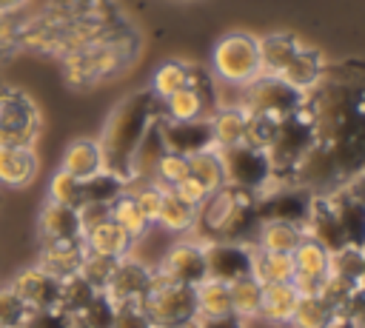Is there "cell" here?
<instances>
[{
	"instance_id": "cell-1",
	"label": "cell",
	"mask_w": 365,
	"mask_h": 328,
	"mask_svg": "<svg viewBox=\"0 0 365 328\" xmlns=\"http://www.w3.org/2000/svg\"><path fill=\"white\" fill-rule=\"evenodd\" d=\"M314 143L297 165L291 185L331 194L365 168V63L325 66L302 94Z\"/></svg>"
},
{
	"instance_id": "cell-2",
	"label": "cell",
	"mask_w": 365,
	"mask_h": 328,
	"mask_svg": "<svg viewBox=\"0 0 365 328\" xmlns=\"http://www.w3.org/2000/svg\"><path fill=\"white\" fill-rule=\"evenodd\" d=\"M117 0H46L37 11H9L11 51L63 60L114 31L128 29Z\"/></svg>"
},
{
	"instance_id": "cell-3",
	"label": "cell",
	"mask_w": 365,
	"mask_h": 328,
	"mask_svg": "<svg viewBox=\"0 0 365 328\" xmlns=\"http://www.w3.org/2000/svg\"><path fill=\"white\" fill-rule=\"evenodd\" d=\"M160 117V100L151 88L134 91L128 97H123L114 111L108 114L103 134L97 140L100 154H103V171L120 177L125 185L131 180V157L143 140V134L148 131V125Z\"/></svg>"
},
{
	"instance_id": "cell-4",
	"label": "cell",
	"mask_w": 365,
	"mask_h": 328,
	"mask_svg": "<svg viewBox=\"0 0 365 328\" xmlns=\"http://www.w3.org/2000/svg\"><path fill=\"white\" fill-rule=\"evenodd\" d=\"M194 228H197L202 242L254 245V237H257V228H259L257 194L245 191V188H237V185H220L197 208Z\"/></svg>"
},
{
	"instance_id": "cell-5",
	"label": "cell",
	"mask_w": 365,
	"mask_h": 328,
	"mask_svg": "<svg viewBox=\"0 0 365 328\" xmlns=\"http://www.w3.org/2000/svg\"><path fill=\"white\" fill-rule=\"evenodd\" d=\"M137 51H140V34L134 26H128L123 31H114V34L63 57L60 60L63 80L71 88H94V86L123 74L134 63Z\"/></svg>"
},
{
	"instance_id": "cell-6",
	"label": "cell",
	"mask_w": 365,
	"mask_h": 328,
	"mask_svg": "<svg viewBox=\"0 0 365 328\" xmlns=\"http://www.w3.org/2000/svg\"><path fill=\"white\" fill-rule=\"evenodd\" d=\"M140 308L145 311L148 322L154 328H171V325H188L197 319V288L171 282L151 271V282L145 297L140 299Z\"/></svg>"
},
{
	"instance_id": "cell-7",
	"label": "cell",
	"mask_w": 365,
	"mask_h": 328,
	"mask_svg": "<svg viewBox=\"0 0 365 328\" xmlns=\"http://www.w3.org/2000/svg\"><path fill=\"white\" fill-rule=\"evenodd\" d=\"M211 68L222 83H234V86L251 83L257 74H262V68H259V40L245 34V31L225 34L211 51Z\"/></svg>"
},
{
	"instance_id": "cell-8",
	"label": "cell",
	"mask_w": 365,
	"mask_h": 328,
	"mask_svg": "<svg viewBox=\"0 0 365 328\" xmlns=\"http://www.w3.org/2000/svg\"><path fill=\"white\" fill-rule=\"evenodd\" d=\"M37 103L14 86H0V145H34L40 134Z\"/></svg>"
},
{
	"instance_id": "cell-9",
	"label": "cell",
	"mask_w": 365,
	"mask_h": 328,
	"mask_svg": "<svg viewBox=\"0 0 365 328\" xmlns=\"http://www.w3.org/2000/svg\"><path fill=\"white\" fill-rule=\"evenodd\" d=\"M302 94L305 91H297L282 77L257 74L251 83H245V94H242L240 108L245 114H262V117L285 120L288 114H294L302 106Z\"/></svg>"
},
{
	"instance_id": "cell-10",
	"label": "cell",
	"mask_w": 365,
	"mask_h": 328,
	"mask_svg": "<svg viewBox=\"0 0 365 328\" xmlns=\"http://www.w3.org/2000/svg\"><path fill=\"white\" fill-rule=\"evenodd\" d=\"M217 151H220V160H222L225 185H237V188L259 194L274 183L265 148H257L251 143H237V145L217 148Z\"/></svg>"
},
{
	"instance_id": "cell-11",
	"label": "cell",
	"mask_w": 365,
	"mask_h": 328,
	"mask_svg": "<svg viewBox=\"0 0 365 328\" xmlns=\"http://www.w3.org/2000/svg\"><path fill=\"white\" fill-rule=\"evenodd\" d=\"M314 194L291 185V183H271L265 191L257 194V217L259 222H291L305 225L308 208Z\"/></svg>"
},
{
	"instance_id": "cell-12",
	"label": "cell",
	"mask_w": 365,
	"mask_h": 328,
	"mask_svg": "<svg viewBox=\"0 0 365 328\" xmlns=\"http://www.w3.org/2000/svg\"><path fill=\"white\" fill-rule=\"evenodd\" d=\"M291 285L297 288L299 297L308 294H319L328 274H331V251H325L319 242L314 240H302L294 251H291Z\"/></svg>"
},
{
	"instance_id": "cell-13",
	"label": "cell",
	"mask_w": 365,
	"mask_h": 328,
	"mask_svg": "<svg viewBox=\"0 0 365 328\" xmlns=\"http://www.w3.org/2000/svg\"><path fill=\"white\" fill-rule=\"evenodd\" d=\"M202 257H205V280L231 285L242 277H251V245L202 242Z\"/></svg>"
},
{
	"instance_id": "cell-14",
	"label": "cell",
	"mask_w": 365,
	"mask_h": 328,
	"mask_svg": "<svg viewBox=\"0 0 365 328\" xmlns=\"http://www.w3.org/2000/svg\"><path fill=\"white\" fill-rule=\"evenodd\" d=\"M160 131H163L165 148L174 151V154H182V157L214 148V134H211V120L208 117L177 123V120H165L160 114Z\"/></svg>"
},
{
	"instance_id": "cell-15",
	"label": "cell",
	"mask_w": 365,
	"mask_h": 328,
	"mask_svg": "<svg viewBox=\"0 0 365 328\" xmlns=\"http://www.w3.org/2000/svg\"><path fill=\"white\" fill-rule=\"evenodd\" d=\"M148 282H151V271L137 262L134 257H123L117 260L114 265V274L111 280L106 282L103 294L111 299V305H128V302H140L148 291Z\"/></svg>"
},
{
	"instance_id": "cell-16",
	"label": "cell",
	"mask_w": 365,
	"mask_h": 328,
	"mask_svg": "<svg viewBox=\"0 0 365 328\" xmlns=\"http://www.w3.org/2000/svg\"><path fill=\"white\" fill-rule=\"evenodd\" d=\"M160 277L182 285H200L205 280V257H202V242H177L163 262L154 268Z\"/></svg>"
},
{
	"instance_id": "cell-17",
	"label": "cell",
	"mask_w": 365,
	"mask_h": 328,
	"mask_svg": "<svg viewBox=\"0 0 365 328\" xmlns=\"http://www.w3.org/2000/svg\"><path fill=\"white\" fill-rule=\"evenodd\" d=\"M86 257V242L83 237H66V240H43L40 242V254L37 262L46 274L57 277V280H68L80 271Z\"/></svg>"
},
{
	"instance_id": "cell-18",
	"label": "cell",
	"mask_w": 365,
	"mask_h": 328,
	"mask_svg": "<svg viewBox=\"0 0 365 328\" xmlns=\"http://www.w3.org/2000/svg\"><path fill=\"white\" fill-rule=\"evenodd\" d=\"M11 291L23 299V305L29 311L54 308L57 305V297H60V280L51 277V274H46L40 265H29V268H23V271L14 274Z\"/></svg>"
},
{
	"instance_id": "cell-19",
	"label": "cell",
	"mask_w": 365,
	"mask_h": 328,
	"mask_svg": "<svg viewBox=\"0 0 365 328\" xmlns=\"http://www.w3.org/2000/svg\"><path fill=\"white\" fill-rule=\"evenodd\" d=\"M302 231H305V237H308V240L319 242V245H322L325 251H331V254H334V251H339V248H345L342 228H339L336 214H334V208H331V203H328V197H325V194H314Z\"/></svg>"
},
{
	"instance_id": "cell-20",
	"label": "cell",
	"mask_w": 365,
	"mask_h": 328,
	"mask_svg": "<svg viewBox=\"0 0 365 328\" xmlns=\"http://www.w3.org/2000/svg\"><path fill=\"white\" fill-rule=\"evenodd\" d=\"M34 145H0V188H26L37 177Z\"/></svg>"
},
{
	"instance_id": "cell-21",
	"label": "cell",
	"mask_w": 365,
	"mask_h": 328,
	"mask_svg": "<svg viewBox=\"0 0 365 328\" xmlns=\"http://www.w3.org/2000/svg\"><path fill=\"white\" fill-rule=\"evenodd\" d=\"M288 325L291 328H339V325H348V319L322 294H308V297L297 299V308H294Z\"/></svg>"
},
{
	"instance_id": "cell-22",
	"label": "cell",
	"mask_w": 365,
	"mask_h": 328,
	"mask_svg": "<svg viewBox=\"0 0 365 328\" xmlns=\"http://www.w3.org/2000/svg\"><path fill=\"white\" fill-rule=\"evenodd\" d=\"M334 214H336V222L342 228V240L345 245L351 248H365V205L354 197H348L345 191H331L325 194Z\"/></svg>"
},
{
	"instance_id": "cell-23",
	"label": "cell",
	"mask_w": 365,
	"mask_h": 328,
	"mask_svg": "<svg viewBox=\"0 0 365 328\" xmlns=\"http://www.w3.org/2000/svg\"><path fill=\"white\" fill-rule=\"evenodd\" d=\"M168 148H165V143H163V131H160V117L148 125V131L143 134V140H140V145H137V151H134V157H131V180H128V185L131 183H151L154 180V168H157V163H160V157L165 154Z\"/></svg>"
},
{
	"instance_id": "cell-24",
	"label": "cell",
	"mask_w": 365,
	"mask_h": 328,
	"mask_svg": "<svg viewBox=\"0 0 365 328\" xmlns=\"http://www.w3.org/2000/svg\"><path fill=\"white\" fill-rule=\"evenodd\" d=\"M37 234H40V242H43V240L83 237L80 220H77V208L46 200V205L40 208V217H37Z\"/></svg>"
},
{
	"instance_id": "cell-25",
	"label": "cell",
	"mask_w": 365,
	"mask_h": 328,
	"mask_svg": "<svg viewBox=\"0 0 365 328\" xmlns=\"http://www.w3.org/2000/svg\"><path fill=\"white\" fill-rule=\"evenodd\" d=\"M211 97H205L202 91L197 88H180L168 97L160 100V114L165 120H177V123H185V120H202V117H211Z\"/></svg>"
},
{
	"instance_id": "cell-26",
	"label": "cell",
	"mask_w": 365,
	"mask_h": 328,
	"mask_svg": "<svg viewBox=\"0 0 365 328\" xmlns=\"http://www.w3.org/2000/svg\"><path fill=\"white\" fill-rule=\"evenodd\" d=\"M60 168L68 171L77 180H91L94 174H100L103 171V154H100L97 140H88V137L71 140L66 145V151H63Z\"/></svg>"
},
{
	"instance_id": "cell-27",
	"label": "cell",
	"mask_w": 365,
	"mask_h": 328,
	"mask_svg": "<svg viewBox=\"0 0 365 328\" xmlns=\"http://www.w3.org/2000/svg\"><path fill=\"white\" fill-rule=\"evenodd\" d=\"M83 242H86V251L103 254V257H114V260L128 257L131 254V245H134V240L114 220H106V222L88 228L83 234Z\"/></svg>"
},
{
	"instance_id": "cell-28",
	"label": "cell",
	"mask_w": 365,
	"mask_h": 328,
	"mask_svg": "<svg viewBox=\"0 0 365 328\" xmlns=\"http://www.w3.org/2000/svg\"><path fill=\"white\" fill-rule=\"evenodd\" d=\"M211 134H214V148H228L237 143H245L248 134V114L240 106H222L211 111Z\"/></svg>"
},
{
	"instance_id": "cell-29",
	"label": "cell",
	"mask_w": 365,
	"mask_h": 328,
	"mask_svg": "<svg viewBox=\"0 0 365 328\" xmlns=\"http://www.w3.org/2000/svg\"><path fill=\"white\" fill-rule=\"evenodd\" d=\"M299 40L294 34H285V31H277V34H265L259 40V68L262 74H274L279 77L282 68L291 63V57L299 51Z\"/></svg>"
},
{
	"instance_id": "cell-30",
	"label": "cell",
	"mask_w": 365,
	"mask_h": 328,
	"mask_svg": "<svg viewBox=\"0 0 365 328\" xmlns=\"http://www.w3.org/2000/svg\"><path fill=\"white\" fill-rule=\"evenodd\" d=\"M297 299H299V294L291 282H268V285H262L259 317L274 325H288V319L297 308Z\"/></svg>"
},
{
	"instance_id": "cell-31",
	"label": "cell",
	"mask_w": 365,
	"mask_h": 328,
	"mask_svg": "<svg viewBox=\"0 0 365 328\" xmlns=\"http://www.w3.org/2000/svg\"><path fill=\"white\" fill-rule=\"evenodd\" d=\"M322 68H325V63H322L319 51H314V48H308V46H299V51L291 57V63L282 68L279 77H282L288 86H294L297 91H308V88L319 80Z\"/></svg>"
},
{
	"instance_id": "cell-32",
	"label": "cell",
	"mask_w": 365,
	"mask_h": 328,
	"mask_svg": "<svg viewBox=\"0 0 365 328\" xmlns=\"http://www.w3.org/2000/svg\"><path fill=\"white\" fill-rule=\"evenodd\" d=\"M291 254H277V251H265L251 245V277L259 285L268 282H291Z\"/></svg>"
},
{
	"instance_id": "cell-33",
	"label": "cell",
	"mask_w": 365,
	"mask_h": 328,
	"mask_svg": "<svg viewBox=\"0 0 365 328\" xmlns=\"http://www.w3.org/2000/svg\"><path fill=\"white\" fill-rule=\"evenodd\" d=\"M305 240L302 225H291V222H259L254 245L265 248V251H277V254H291L299 242Z\"/></svg>"
},
{
	"instance_id": "cell-34",
	"label": "cell",
	"mask_w": 365,
	"mask_h": 328,
	"mask_svg": "<svg viewBox=\"0 0 365 328\" xmlns=\"http://www.w3.org/2000/svg\"><path fill=\"white\" fill-rule=\"evenodd\" d=\"M111 220H114V222H117V225H120V228H123L134 242H137V240L148 231V225H151V222L145 220V214L140 211V205L134 203V197H131V191H128V188H125V191L111 203Z\"/></svg>"
},
{
	"instance_id": "cell-35",
	"label": "cell",
	"mask_w": 365,
	"mask_h": 328,
	"mask_svg": "<svg viewBox=\"0 0 365 328\" xmlns=\"http://www.w3.org/2000/svg\"><path fill=\"white\" fill-rule=\"evenodd\" d=\"M191 77H194V66L180 63V60H168V63H163V66L154 71L151 91L157 94V100H163V97L180 91V88H188V86H191Z\"/></svg>"
},
{
	"instance_id": "cell-36",
	"label": "cell",
	"mask_w": 365,
	"mask_h": 328,
	"mask_svg": "<svg viewBox=\"0 0 365 328\" xmlns=\"http://www.w3.org/2000/svg\"><path fill=\"white\" fill-rule=\"evenodd\" d=\"M194 217H197V208L182 203L171 188H163L160 214H157V222L163 228H168V231H188V228H194Z\"/></svg>"
},
{
	"instance_id": "cell-37",
	"label": "cell",
	"mask_w": 365,
	"mask_h": 328,
	"mask_svg": "<svg viewBox=\"0 0 365 328\" xmlns=\"http://www.w3.org/2000/svg\"><path fill=\"white\" fill-rule=\"evenodd\" d=\"M97 294H100L97 288H91L80 274H74V277H68V280H60L57 308H60V311H66V314L74 319V317H80V314L86 311V305H88Z\"/></svg>"
},
{
	"instance_id": "cell-38",
	"label": "cell",
	"mask_w": 365,
	"mask_h": 328,
	"mask_svg": "<svg viewBox=\"0 0 365 328\" xmlns=\"http://www.w3.org/2000/svg\"><path fill=\"white\" fill-rule=\"evenodd\" d=\"M188 174L194 180H200L208 191H217L220 185H225V174H222V160L217 148H205L188 157Z\"/></svg>"
},
{
	"instance_id": "cell-39",
	"label": "cell",
	"mask_w": 365,
	"mask_h": 328,
	"mask_svg": "<svg viewBox=\"0 0 365 328\" xmlns=\"http://www.w3.org/2000/svg\"><path fill=\"white\" fill-rule=\"evenodd\" d=\"M231 314V288L217 280H202L197 285V317Z\"/></svg>"
},
{
	"instance_id": "cell-40",
	"label": "cell",
	"mask_w": 365,
	"mask_h": 328,
	"mask_svg": "<svg viewBox=\"0 0 365 328\" xmlns=\"http://www.w3.org/2000/svg\"><path fill=\"white\" fill-rule=\"evenodd\" d=\"M231 288V311L242 319L259 317V302H262V285L254 277H242L228 285Z\"/></svg>"
},
{
	"instance_id": "cell-41",
	"label": "cell",
	"mask_w": 365,
	"mask_h": 328,
	"mask_svg": "<svg viewBox=\"0 0 365 328\" xmlns=\"http://www.w3.org/2000/svg\"><path fill=\"white\" fill-rule=\"evenodd\" d=\"M48 200L51 203H60V205H71L77 208L83 203V180L71 177L68 171L57 168L48 180Z\"/></svg>"
},
{
	"instance_id": "cell-42",
	"label": "cell",
	"mask_w": 365,
	"mask_h": 328,
	"mask_svg": "<svg viewBox=\"0 0 365 328\" xmlns=\"http://www.w3.org/2000/svg\"><path fill=\"white\" fill-rule=\"evenodd\" d=\"M114 265H117V260L114 257H103V254H91V251H86V257H83V265H80V277L91 285V288H97V291H103L106 288V282L111 280V274H114Z\"/></svg>"
},
{
	"instance_id": "cell-43",
	"label": "cell",
	"mask_w": 365,
	"mask_h": 328,
	"mask_svg": "<svg viewBox=\"0 0 365 328\" xmlns=\"http://www.w3.org/2000/svg\"><path fill=\"white\" fill-rule=\"evenodd\" d=\"M182 177H188V157L182 154H174V151H165L154 168V180L160 188H174Z\"/></svg>"
},
{
	"instance_id": "cell-44",
	"label": "cell",
	"mask_w": 365,
	"mask_h": 328,
	"mask_svg": "<svg viewBox=\"0 0 365 328\" xmlns=\"http://www.w3.org/2000/svg\"><path fill=\"white\" fill-rule=\"evenodd\" d=\"M29 308L11 291V285H0V328H23Z\"/></svg>"
},
{
	"instance_id": "cell-45",
	"label": "cell",
	"mask_w": 365,
	"mask_h": 328,
	"mask_svg": "<svg viewBox=\"0 0 365 328\" xmlns=\"http://www.w3.org/2000/svg\"><path fill=\"white\" fill-rule=\"evenodd\" d=\"M331 274L348 277L354 282H362V248H339L331 254Z\"/></svg>"
},
{
	"instance_id": "cell-46",
	"label": "cell",
	"mask_w": 365,
	"mask_h": 328,
	"mask_svg": "<svg viewBox=\"0 0 365 328\" xmlns=\"http://www.w3.org/2000/svg\"><path fill=\"white\" fill-rule=\"evenodd\" d=\"M74 319H83L88 328H111V319H114V305H111V299L100 291L88 305H86V311L80 314V317H74Z\"/></svg>"
},
{
	"instance_id": "cell-47",
	"label": "cell",
	"mask_w": 365,
	"mask_h": 328,
	"mask_svg": "<svg viewBox=\"0 0 365 328\" xmlns=\"http://www.w3.org/2000/svg\"><path fill=\"white\" fill-rule=\"evenodd\" d=\"M134 203L140 205V211L145 214L148 222H157L160 214V200H163V188L157 183H140V188H128Z\"/></svg>"
},
{
	"instance_id": "cell-48",
	"label": "cell",
	"mask_w": 365,
	"mask_h": 328,
	"mask_svg": "<svg viewBox=\"0 0 365 328\" xmlns=\"http://www.w3.org/2000/svg\"><path fill=\"white\" fill-rule=\"evenodd\" d=\"M68 325H71V317L66 311H60L57 305L29 311V317L23 322V328H68Z\"/></svg>"
},
{
	"instance_id": "cell-49",
	"label": "cell",
	"mask_w": 365,
	"mask_h": 328,
	"mask_svg": "<svg viewBox=\"0 0 365 328\" xmlns=\"http://www.w3.org/2000/svg\"><path fill=\"white\" fill-rule=\"evenodd\" d=\"M111 328H154V325L148 322V317L140 308V302H128V305H117L114 308Z\"/></svg>"
},
{
	"instance_id": "cell-50",
	"label": "cell",
	"mask_w": 365,
	"mask_h": 328,
	"mask_svg": "<svg viewBox=\"0 0 365 328\" xmlns=\"http://www.w3.org/2000/svg\"><path fill=\"white\" fill-rule=\"evenodd\" d=\"M77 220H80V231L86 234L88 228L111 220V203H83L77 205Z\"/></svg>"
},
{
	"instance_id": "cell-51",
	"label": "cell",
	"mask_w": 365,
	"mask_h": 328,
	"mask_svg": "<svg viewBox=\"0 0 365 328\" xmlns=\"http://www.w3.org/2000/svg\"><path fill=\"white\" fill-rule=\"evenodd\" d=\"M171 191H174V194H177L182 203H188L191 208H200V205H202V200L211 194V191H208V188H205L200 180H194L191 174H188V177H182V180H180V183H177Z\"/></svg>"
},
{
	"instance_id": "cell-52",
	"label": "cell",
	"mask_w": 365,
	"mask_h": 328,
	"mask_svg": "<svg viewBox=\"0 0 365 328\" xmlns=\"http://www.w3.org/2000/svg\"><path fill=\"white\" fill-rule=\"evenodd\" d=\"M194 328H245V319L231 314H220V317H197Z\"/></svg>"
},
{
	"instance_id": "cell-53",
	"label": "cell",
	"mask_w": 365,
	"mask_h": 328,
	"mask_svg": "<svg viewBox=\"0 0 365 328\" xmlns=\"http://www.w3.org/2000/svg\"><path fill=\"white\" fill-rule=\"evenodd\" d=\"M339 191H345L348 197H354V200H359V203L365 205V168L356 171L351 180H345V183L339 185Z\"/></svg>"
},
{
	"instance_id": "cell-54",
	"label": "cell",
	"mask_w": 365,
	"mask_h": 328,
	"mask_svg": "<svg viewBox=\"0 0 365 328\" xmlns=\"http://www.w3.org/2000/svg\"><path fill=\"white\" fill-rule=\"evenodd\" d=\"M29 0H0V14H9V11H20Z\"/></svg>"
},
{
	"instance_id": "cell-55",
	"label": "cell",
	"mask_w": 365,
	"mask_h": 328,
	"mask_svg": "<svg viewBox=\"0 0 365 328\" xmlns=\"http://www.w3.org/2000/svg\"><path fill=\"white\" fill-rule=\"evenodd\" d=\"M348 328H365V314H356L348 319Z\"/></svg>"
},
{
	"instance_id": "cell-56",
	"label": "cell",
	"mask_w": 365,
	"mask_h": 328,
	"mask_svg": "<svg viewBox=\"0 0 365 328\" xmlns=\"http://www.w3.org/2000/svg\"><path fill=\"white\" fill-rule=\"evenodd\" d=\"M68 328H88V325H86L83 319H71V325H68Z\"/></svg>"
},
{
	"instance_id": "cell-57",
	"label": "cell",
	"mask_w": 365,
	"mask_h": 328,
	"mask_svg": "<svg viewBox=\"0 0 365 328\" xmlns=\"http://www.w3.org/2000/svg\"><path fill=\"white\" fill-rule=\"evenodd\" d=\"M362 282H365V248H362Z\"/></svg>"
},
{
	"instance_id": "cell-58",
	"label": "cell",
	"mask_w": 365,
	"mask_h": 328,
	"mask_svg": "<svg viewBox=\"0 0 365 328\" xmlns=\"http://www.w3.org/2000/svg\"><path fill=\"white\" fill-rule=\"evenodd\" d=\"M171 328H194V322H188V325H171Z\"/></svg>"
},
{
	"instance_id": "cell-59",
	"label": "cell",
	"mask_w": 365,
	"mask_h": 328,
	"mask_svg": "<svg viewBox=\"0 0 365 328\" xmlns=\"http://www.w3.org/2000/svg\"><path fill=\"white\" fill-rule=\"evenodd\" d=\"M339 328H348V325H339Z\"/></svg>"
}]
</instances>
